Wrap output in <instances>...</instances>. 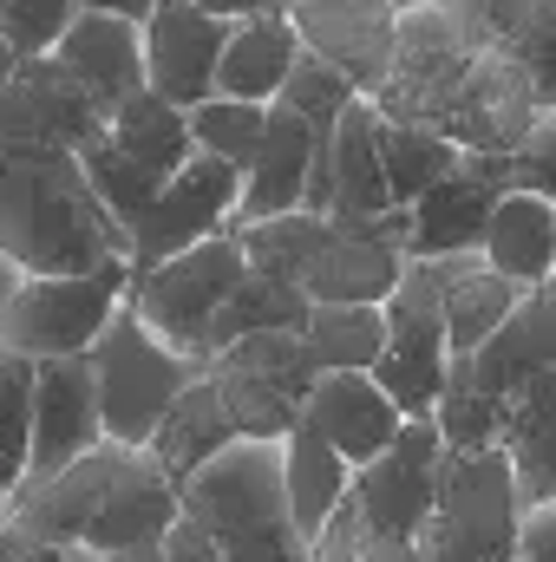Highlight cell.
<instances>
[{"instance_id": "obj_43", "label": "cell", "mask_w": 556, "mask_h": 562, "mask_svg": "<svg viewBox=\"0 0 556 562\" xmlns=\"http://www.w3.org/2000/svg\"><path fill=\"white\" fill-rule=\"evenodd\" d=\"M20 276H26V269H20V262H13V256L0 249V314H7V301H13V288H20Z\"/></svg>"}, {"instance_id": "obj_10", "label": "cell", "mask_w": 556, "mask_h": 562, "mask_svg": "<svg viewBox=\"0 0 556 562\" xmlns=\"http://www.w3.org/2000/svg\"><path fill=\"white\" fill-rule=\"evenodd\" d=\"M216 386H223V406L243 438H288L301 425V400L308 386L321 380L301 327H263V334H243L236 347H223L210 360Z\"/></svg>"}, {"instance_id": "obj_37", "label": "cell", "mask_w": 556, "mask_h": 562, "mask_svg": "<svg viewBox=\"0 0 556 562\" xmlns=\"http://www.w3.org/2000/svg\"><path fill=\"white\" fill-rule=\"evenodd\" d=\"M511 183L556 196V105H544V119L524 132V144L511 150Z\"/></svg>"}, {"instance_id": "obj_27", "label": "cell", "mask_w": 556, "mask_h": 562, "mask_svg": "<svg viewBox=\"0 0 556 562\" xmlns=\"http://www.w3.org/2000/svg\"><path fill=\"white\" fill-rule=\"evenodd\" d=\"M105 138L119 144L125 157H138L151 177H170V170H184L190 164V150H197V138H190V112L184 105H170L164 92H132L125 105H112V125H105Z\"/></svg>"}, {"instance_id": "obj_17", "label": "cell", "mask_w": 556, "mask_h": 562, "mask_svg": "<svg viewBox=\"0 0 556 562\" xmlns=\"http://www.w3.org/2000/svg\"><path fill=\"white\" fill-rule=\"evenodd\" d=\"M99 438H105V419H99L92 360L86 353L33 360V458H26V484H46L53 471H66L73 458H86Z\"/></svg>"}, {"instance_id": "obj_8", "label": "cell", "mask_w": 556, "mask_h": 562, "mask_svg": "<svg viewBox=\"0 0 556 562\" xmlns=\"http://www.w3.org/2000/svg\"><path fill=\"white\" fill-rule=\"evenodd\" d=\"M92 360V380H99V419H105V438L119 445H151V431L164 425V413L177 406V393L203 373L190 353H177L157 327H144L138 307L125 301L105 334L86 347Z\"/></svg>"}, {"instance_id": "obj_3", "label": "cell", "mask_w": 556, "mask_h": 562, "mask_svg": "<svg viewBox=\"0 0 556 562\" xmlns=\"http://www.w3.org/2000/svg\"><path fill=\"white\" fill-rule=\"evenodd\" d=\"M0 249L26 276H86L112 256L132 262V236L86 183L73 144L0 138Z\"/></svg>"}, {"instance_id": "obj_1", "label": "cell", "mask_w": 556, "mask_h": 562, "mask_svg": "<svg viewBox=\"0 0 556 562\" xmlns=\"http://www.w3.org/2000/svg\"><path fill=\"white\" fill-rule=\"evenodd\" d=\"M367 99L387 119L425 125L458 150H518L544 119L531 72L485 26L478 0H400L393 66Z\"/></svg>"}, {"instance_id": "obj_45", "label": "cell", "mask_w": 556, "mask_h": 562, "mask_svg": "<svg viewBox=\"0 0 556 562\" xmlns=\"http://www.w3.org/2000/svg\"><path fill=\"white\" fill-rule=\"evenodd\" d=\"M13 66H20V53H13V40L0 33V79H13Z\"/></svg>"}, {"instance_id": "obj_40", "label": "cell", "mask_w": 556, "mask_h": 562, "mask_svg": "<svg viewBox=\"0 0 556 562\" xmlns=\"http://www.w3.org/2000/svg\"><path fill=\"white\" fill-rule=\"evenodd\" d=\"M360 562H425V543L419 537H367Z\"/></svg>"}, {"instance_id": "obj_23", "label": "cell", "mask_w": 556, "mask_h": 562, "mask_svg": "<svg viewBox=\"0 0 556 562\" xmlns=\"http://www.w3.org/2000/svg\"><path fill=\"white\" fill-rule=\"evenodd\" d=\"M281 484H288V510H294V530H301V543L314 550L321 543V530L341 517V504H347V484H354V464L314 431V425H294L288 438H281Z\"/></svg>"}, {"instance_id": "obj_16", "label": "cell", "mask_w": 556, "mask_h": 562, "mask_svg": "<svg viewBox=\"0 0 556 562\" xmlns=\"http://www.w3.org/2000/svg\"><path fill=\"white\" fill-rule=\"evenodd\" d=\"M138 40H144V86L151 92H164L184 112L216 92V59H223V40H230L223 13L190 7V0H157L138 20Z\"/></svg>"}, {"instance_id": "obj_39", "label": "cell", "mask_w": 556, "mask_h": 562, "mask_svg": "<svg viewBox=\"0 0 556 562\" xmlns=\"http://www.w3.org/2000/svg\"><path fill=\"white\" fill-rule=\"evenodd\" d=\"M518 562H556V504H524V524H518Z\"/></svg>"}, {"instance_id": "obj_30", "label": "cell", "mask_w": 556, "mask_h": 562, "mask_svg": "<svg viewBox=\"0 0 556 562\" xmlns=\"http://www.w3.org/2000/svg\"><path fill=\"white\" fill-rule=\"evenodd\" d=\"M478 13L518 53V66L531 72L537 99L556 105V0H478Z\"/></svg>"}, {"instance_id": "obj_47", "label": "cell", "mask_w": 556, "mask_h": 562, "mask_svg": "<svg viewBox=\"0 0 556 562\" xmlns=\"http://www.w3.org/2000/svg\"><path fill=\"white\" fill-rule=\"evenodd\" d=\"M551 288H556V269H551Z\"/></svg>"}, {"instance_id": "obj_41", "label": "cell", "mask_w": 556, "mask_h": 562, "mask_svg": "<svg viewBox=\"0 0 556 562\" xmlns=\"http://www.w3.org/2000/svg\"><path fill=\"white\" fill-rule=\"evenodd\" d=\"M190 7H210V13H223V20H249V13H269L281 0H190Z\"/></svg>"}, {"instance_id": "obj_36", "label": "cell", "mask_w": 556, "mask_h": 562, "mask_svg": "<svg viewBox=\"0 0 556 562\" xmlns=\"http://www.w3.org/2000/svg\"><path fill=\"white\" fill-rule=\"evenodd\" d=\"M73 13H79V0H0V33L13 40L20 59H33V53L59 46V33L73 26Z\"/></svg>"}, {"instance_id": "obj_46", "label": "cell", "mask_w": 556, "mask_h": 562, "mask_svg": "<svg viewBox=\"0 0 556 562\" xmlns=\"http://www.w3.org/2000/svg\"><path fill=\"white\" fill-rule=\"evenodd\" d=\"M59 562H99V557H79V550H59Z\"/></svg>"}, {"instance_id": "obj_24", "label": "cell", "mask_w": 556, "mask_h": 562, "mask_svg": "<svg viewBox=\"0 0 556 562\" xmlns=\"http://www.w3.org/2000/svg\"><path fill=\"white\" fill-rule=\"evenodd\" d=\"M438 269V301H445V334H452V353H471L518 301L524 288L511 276H498L485 262V249H458V256H432Z\"/></svg>"}, {"instance_id": "obj_6", "label": "cell", "mask_w": 556, "mask_h": 562, "mask_svg": "<svg viewBox=\"0 0 556 562\" xmlns=\"http://www.w3.org/2000/svg\"><path fill=\"white\" fill-rule=\"evenodd\" d=\"M524 524V484L504 445L491 451H445L438 464V504L419 530L425 562H518Z\"/></svg>"}, {"instance_id": "obj_34", "label": "cell", "mask_w": 556, "mask_h": 562, "mask_svg": "<svg viewBox=\"0 0 556 562\" xmlns=\"http://www.w3.org/2000/svg\"><path fill=\"white\" fill-rule=\"evenodd\" d=\"M263 132H269V105H256V99L210 92L203 105H190V138H197V150H210V157H223V164H236V170L256 164Z\"/></svg>"}, {"instance_id": "obj_32", "label": "cell", "mask_w": 556, "mask_h": 562, "mask_svg": "<svg viewBox=\"0 0 556 562\" xmlns=\"http://www.w3.org/2000/svg\"><path fill=\"white\" fill-rule=\"evenodd\" d=\"M380 112V105H374ZM380 164H387V190H393V210H407L425 183H438L452 164H458V144L425 132V125H407V119H387L380 112Z\"/></svg>"}, {"instance_id": "obj_2", "label": "cell", "mask_w": 556, "mask_h": 562, "mask_svg": "<svg viewBox=\"0 0 556 562\" xmlns=\"http://www.w3.org/2000/svg\"><path fill=\"white\" fill-rule=\"evenodd\" d=\"M7 517L33 543H59L99 562H132L151 557L184 517V484L157 464L151 445L99 438L86 458H73L46 484H26L7 504Z\"/></svg>"}, {"instance_id": "obj_31", "label": "cell", "mask_w": 556, "mask_h": 562, "mask_svg": "<svg viewBox=\"0 0 556 562\" xmlns=\"http://www.w3.org/2000/svg\"><path fill=\"white\" fill-rule=\"evenodd\" d=\"M432 425H438L445 451H491V445H504L511 406L491 400V393L452 360V367H445V386H438V406H432Z\"/></svg>"}, {"instance_id": "obj_5", "label": "cell", "mask_w": 556, "mask_h": 562, "mask_svg": "<svg viewBox=\"0 0 556 562\" xmlns=\"http://www.w3.org/2000/svg\"><path fill=\"white\" fill-rule=\"evenodd\" d=\"M184 517L203 524L223 562H308L281 484V438H236L197 464L184 477Z\"/></svg>"}, {"instance_id": "obj_7", "label": "cell", "mask_w": 556, "mask_h": 562, "mask_svg": "<svg viewBox=\"0 0 556 562\" xmlns=\"http://www.w3.org/2000/svg\"><path fill=\"white\" fill-rule=\"evenodd\" d=\"M249 281V249L236 229L203 236L151 269H132V307L144 327H157L177 353H190L197 367H210V327L223 321V307L236 301V288Z\"/></svg>"}, {"instance_id": "obj_11", "label": "cell", "mask_w": 556, "mask_h": 562, "mask_svg": "<svg viewBox=\"0 0 556 562\" xmlns=\"http://www.w3.org/2000/svg\"><path fill=\"white\" fill-rule=\"evenodd\" d=\"M387 307V347L374 360V380L400 400L407 419H432L445 367H452V334H445V301H438V269L432 256H407Z\"/></svg>"}, {"instance_id": "obj_20", "label": "cell", "mask_w": 556, "mask_h": 562, "mask_svg": "<svg viewBox=\"0 0 556 562\" xmlns=\"http://www.w3.org/2000/svg\"><path fill=\"white\" fill-rule=\"evenodd\" d=\"M53 59L105 105H125L132 92H144V40H138V20L125 13H92L79 7L73 26L59 33Z\"/></svg>"}, {"instance_id": "obj_35", "label": "cell", "mask_w": 556, "mask_h": 562, "mask_svg": "<svg viewBox=\"0 0 556 562\" xmlns=\"http://www.w3.org/2000/svg\"><path fill=\"white\" fill-rule=\"evenodd\" d=\"M79 164H86V183L99 190V203H105V210L119 216V229L132 236V223L144 216V203L157 196V183H164V177H151L138 157H125L112 138H92L86 150H79Z\"/></svg>"}, {"instance_id": "obj_19", "label": "cell", "mask_w": 556, "mask_h": 562, "mask_svg": "<svg viewBox=\"0 0 556 562\" xmlns=\"http://www.w3.org/2000/svg\"><path fill=\"white\" fill-rule=\"evenodd\" d=\"M301 425H314L347 464H367L374 451H387L393 438H400V400L374 380V373H360V367H334V373H321L314 386H308V400H301Z\"/></svg>"}, {"instance_id": "obj_9", "label": "cell", "mask_w": 556, "mask_h": 562, "mask_svg": "<svg viewBox=\"0 0 556 562\" xmlns=\"http://www.w3.org/2000/svg\"><path fill=\"white\" fill-rule=\"evenodd\" d=\"M132 294V262L112 256L86 276H20L7 314H0V347L26 353V360H59V353H86L105 321L125 307Z\"/></svg>"}, {"instance_id": "obj_21", "label": "cell", "mask_w": 556, "mask_h": 562, "mask_svg": "<svg viewBox=\"0 0 556 562\" xmlns=\"http://www.w3.org/2000/svg\"><path fill=\"white\" fill-rule=\"evenodd\" d=\"M478 249H485V262H491L498 276H511L518 288H544L551 269H556V196L511 183V190L498 196V210H491Z\"/></svg>"}, {"instance_id": "obj_22", "label": "cell", "mask_w": 556, "mask_h": 562, "mask_svg": "<svg viewBox=\"0 0 556 562\" xmlns=\"http://www.w3.org/2000/svg\"><path fill=\"white\" fill-rule=\"evenodd\" d=\"M301 59V40L288 26V13H249V20H230V40H223V59H216V92L230 99H256V105H276L288 72Z\"/></svg>"}, {"instance_id": "obj_25", "label": "cell", "mask_w": 556, "mask_h": 562, "mask_svg": "<svg viewBox=\"0 0 556 562\" xmlns=\"http://www.w3.org/2000/svg\"><path fill=\"white\" fill-rule=\"evenodd\" d=\"M393 190H387V164H380V112L367 92H354V105L334 125V196L327 216H387Z\"/></svg>"}, {"instance_id": "obj_18", "label": "cell", "mask_w": 556, "mask_h": 562, "mask_svg": "<svg viewBox=\"0 0 556 562\" xmlns=\"http://www.w3.org/2000/svg\"><path fill=\"white\" fill-rule=\"evenodd\" d=\"M491 400H518L524 386H537L556 367V288H524V301L471 347V353H452Z\"/></svg>"}, {"instance_id": "obj_12", "label": "cell", "mask_w": 556, "mask_h": 562, "mask_svg": "<svg viewBox=\"0 0 556 562\" xmlns=\"http://www.w3.org/2000/svg\"><path fill=\"white\" fill-rule=\"evenodd\" d=\"M438 464H445L438 425L407 419L387 451H374L367 464H354L347 510L360 517L367 537H419L432 524V504H438Z\"/></svg>"}, {"instance_id": "obj_15", "label": "cell", "mask_w": 556, "mask_h": 562, "mask_svg": "<svg viewBox=\"0 0 556 562\" xmlns=\"http://www.w3.org/2000/svg\"><path fill=\"white\" fill-rule=\"evenodd\" d=\"M301 53L327 59L347 72L354 92H374L393 66V33H400V0H281Z\"/></svg>"}, {"instance_id": "obj_44", "label": "cell", "mask_w": 556, "mask_h": 562, "mask_svg": "<svg viewBox=\"0 0 556 562\" xmlns=\"http://www.w3.org/2000/svg\"><path fill=\"white\" fill-rule=\"evenodd\" d=\"M7 562H59V543H33V537H26V543H20Z\"/></svg>"}, {"instance_id": "obj_4", "label": "cell", "mask_w": 556, "mask_h": 562, "mask_svg": "<svg viewBox=\"0 0 556 562\" xmlns=\"http://www.w3.org/2000/svg\"><path fill=\"white\" fill-rule=\"evenodd\" d=\"M256 269L294 281L308 301H387L407 269L413 216H327V210H281L263 223H230Z\"/></svg>"}, {"instance_id": "obj_13", "label": "cell", "mask_w": 556, "mask_h": 562, "mask_svg": "<svg viewBox=\"0 0 556 562\" xmlns=\"http://www.w3.org/2000/svg\"><path fill=\"white\" fill-rule=\"evenodd\" d=\"M236 203H243V170L210 150H190V164L157 183V196L132 223V269H151L203 236H223L236 223Z\"/></svg>"}, {"instance_id": "obj_29", "label": "cell", "mask_w": 556, "mask_h": 562, "mask_svg": "<svg viewBox=\"0 0 556 562\" xmlns=\"http://www.w3.org/2000/svg\"><path fill=\"white\" fill-rule=\"evenodd\" d=\"M301 340L321 373H334V367L374 373V360L387 347V307L380 301H314L301 321Z\"/></svg>"}, {"instance_id": "obj_33", "label": "cell", "mask_w": 556, "mask_h": 562, "mask_svg": "<svg viewBox=\"0 0 556 562\" xmlns=\"http://www.w3.org/2000/svg\"><path fill=\"white\" fill-rule=\"evenodd\" d=\"M33 458V360L0 347V517L26 484Z\"/></svg>"}, {"instance_id": "obj_28", "label": "cell", "mask_w": 556, "mask_h": 562, "mask_svg": "<svg viewBox=\"0 0 556 562\" xmlns=\"http://www.w3.org/2000/svg\"><path fill=\"white\" fill-rule=\"evenodd\" d=\"M504 451L518 464L524 504H556V367L511 400V425H504Z\"/></svg>"}, {"instance_id": "obj_42", "label": "cell", "mask_w": 556, "mask_h": 562, "mask_svg": "<svg viewBox=\"0 0 556 562\" xmlns=\"http://www.w3.org/2000/svg\"><path fill=\"white\" fill-rule=\"evenodd\" d=\"M79 7H92V13H125V20H144L157 0H79Z\"/></svg>"}, {"instance_id": "obj_26", "label": "cell", "mask_w": 556, "mask_h": 562, "mask_svg": "<svg viewBox=\"0 0 556 562\" xmlns=\"http://www.w3.org/2000/svg\"><path fill=\"white\" fill-rule=\"evenodd\" d=\"M243 431L230 419V406H223V386H216V373L203 367L184 393H177V406L164 413V425L151 431V451H157V464L184 484L197 464H210L223 445H236Z\"/></svg>"}, {"instance_id": "obj_14", "label": "cell", "mask_w": 556, "mask_h": 562, "mask_svg": "<svg viewBox=\"0 0 556 562\" xmlns=\"http://www.w3.org/2000/svg\"><path fill=\"white\" fill-rule=\"evenodd\" d=\"M504 190H511V150H458V164L407 203V216H413L407 256H458V249H478L485 243V223H491V210H498Z\"/></svg>"}, {"instance_id": "obj_38", "label": "cell", "mask_w": 556, "mask_h": 562, "mask_svg": "<svg viewBox=\"0 0 556 562\" xmlns=\"http://www.w3.org/2000/svg\"><path fill=\"white\" fill-rule=\"evenodd\" d=\"M132 562H223V550L203 537V524H190V517H177L170 524V537L151 550V557H132Z\"/></svg>"}]
</instances>
